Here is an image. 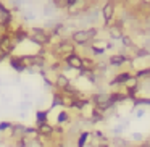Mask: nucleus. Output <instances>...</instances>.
Segmentation results:
<instances>
[{
	"label": "nucleus",
	"instance_id": "nucleus-20",
	"mask_svg": "<svg viewBox=\"0 0 150 147\" xmlns=\"http://www.w3.org/2000/svg\"><path fill=\"white\" fill-rule=\"evenodd\" d=\"M66 120H68V113H66V111H63V113L58 116V123H63V121H66Z\"/></svg>",
	"mask_w": 150,
	"mask_h": 147
},
{
	"label": "nucleus",
	"instance_id": "nucleus-19",
	"mask_svg": "<svg viewBox=\"0 0 150 147\" xmlns=\"http://www.w3.org/2000/svg\"><path fill=\"white\" fill-rule=\"evenodd\" d=\"M53 10H55L53 7H50V5H47V7H44V15H47V16H50V15L53 13Z\"/></svg>",
	"mask_w": 150,
	"mask_h": 147
},
{
	"label": "nucleus",
	"instance_id": "nucleus-2",
	"mask_svg": "<svg viewBox=\"0 0 150 147\" xmlns=\"http://www.w3.org/2000/svg\"><path fill=\"white\" fill-rule=\"evenodd\" d=\"M15 49V42L10 37V34H0V50L5 52L7 55H10Z\"/></svg>",
	"mask_w": 150,
	"mask_h": 147
},
{
	"label": "nucleus",
	"instance_id": "nucleus-13",
	"mask_svg": "<svg viewBox=\"0 0 150 147\" xmlns=\"http://www.w3.org/2000/svg\"><path fill=\"white\" fill-rule=\"evenodd\" d=\"M110 36L113 37V39H121L123 34H121V31L118 26H113V28H110Z\"/></svg>",
	"mask_w": 150,
	"mask_h": 147
},
{
	"label": "nucleus",
	"instance_id": "nucleus-23",
	"mask_svg": "<svg viewBox=\"0 0 150 147\" xmlns=\"http://www.w3.org/2000/svg\"><path fill=\"white\" fill-rule=\"evenodd\" d=\"M121 39H123V42H124V45H126V47H131V44H132V42H131V39H129V37L123 36Z\"/></svg>",
	"mask_w": 150,
	"mask_h": 147
},
{
	"label": "nucleus",
	"instance_id": "nucleus-5",
	"mask_svg": "<svg viewBox=\"0 0 150 147\" xmlns=\"http://www.w3.org/2000/svg\"><path fill=\"white\" fill-rule=\"evenodd\" d=\"M66 65L69 66V68H74V70H82V58L79 55H76V53H73V55L66 57Z\"/></svg>",
	"mask_w": 150,
	"mask_h": 147
},
{
	"label": "nucleus",
	"instance_id": "nucleus-15",
	"mask_svg": "<svg viewBox=\"0 0 150 147\" xmlns=\"http://www.w3.org/2000/svg\"><path fill=\"white\" fill-rule=\"evenodd\" d=\"M53 8H65L68 7V0H55V2H52Z\"/></svg>",
	"mask_w": 150,
	"mask_h": 147
},
{
	"label": "nucleus",
	"instance_id": "nucleus-26",
	"mask_svg": "<svg viewBox=\"0 0 150 147\" xmlns=\"http://www.w3.org/2000/svg\"><path fill=\"white\" fill-rule=\"evenodd\" d=\"M149 147H150V146H149Z\"/></svg>",
	"mask_w": 150,
	"mask_h": 147
},
{
	"label": "nucleus",
	"instance_id": "nucleus-16",
	"mask_svg": "<svg viewBox=\"0 0 150 147\" xmlns=\"http://www.w3.org/2000/svg\"><path fill=\"white\" fill-rule=\"evenodd\" d=\"M113 146L115 147H127V142L124 139H121V137H115V139H113Z\"/></svg>",
	"mask_w": 150,
	"mask_h": 147
},
{
	"label": "nucleus",
	"instance_id": "nucleus-11",
	"mask_svg": "<svg viewBox=\"0 0 150 147\" xmlns=\"http://www.w3.org/2000/svg\"><path fill=\"white\" fill-rule=\"evenodd\" d=\"M13 37H15V40L21 42V40L28 39V37H29V34H28L24 29H16V31H15V34H13Z\"/></svg>",
	"mask_w": 150,
	"mask_h": 147
},
{
	"label": "nucleus",
	"instance_id": "nucleus-21",
	"mask_svg": "<svg viewBox=\"0 0 150 147\" xmlns=\"http://www.w3.org/2000/svg\"><path fill=\"white\" fill-rule=\"evenodd\" d=\"M33 20H34V15L31 11H26L24 13V21H33Z\"/></svg>",
	"mask_w": 150,
	"mask_h": 147
},
{
	"label": "nucleus",
	"instance_id": "nucleus-24",
	"mask_svg": "<svg viewBox=\"0 0 150 147\" xmlns=\"http://www.w3.org/2000/svg\"><path fill=\"white\" fill-rule=\"evenodd\" d=\"M145 75H150V70H142V71L137 73V76H139V78H140V76H145Z\"/></svg>",
	"mask_w": 150,
	"mask_h": 147
},
{
	"label": "nucleus",
	"instance_id": "nucleus-17",
	"mask_svg": "<svg viewBox=\"0 0 150 147\" xmlns=\"http://www.w3.org/2000/svg\"><path fill=\"white\" fill-rule=\"evenodd\" d=\"M52 105L55 107V105H63V97L60 94H55L53 95V100H52Z\"/></svg>",
	"mask_w": 150,
	"mask_h": 147
},
{
	"label": "nucleus",
	"instance_id": "nucleus-10",
	"mask_svg": "<svg viewBox=\"0 0 150 147\" xmlns=\"http://www.w3.org/2000/svg\"><path fill=\"white\" fill-rule=\"evenodd\" d=\"M55 86H57V87H60V89H65L66 86H69V79L66 78L65 75H58V76H57V79H55Z\"/></svg>",
	"mask_w": 150,
	"mask_h": 147
},
{
	"label": "nucleus",
	"instance_id": "nucleus-18",
	"mask_svg": "<svg viewBox=\"0 0 150 147\" xmlns=\"http://www.w3.org/2000/svg\"><path fill=\"white\" fill-rule=\"evenodd\" d=\"M45 116H47V113H44V111H39V113H37V124L47 123V121H45Z\"/></svg>",
	"mask_w": 150,
	"mask_h": 147
},
{
	"label": "nucleus",
	"instance_id": "nucleus-6",
	"mask_svg": "<svg viewBox=\"0 0 150 147\" xmlns=\"http://www.w3.org/2000/svg\"><path fill=\"white\" fill-rule=\"evenodd\" d=\"M73 40H74L76 44H79V45H84V44L89 40V34H87V31H84V29L74 31V33H73Z\"/></svg>",
	"mask_w": 150,
	"mask_h": 147
},
{
	"label": "nucleus",
	"instance_id": "nucleus-25",
	"mask_svg": "<svg viewBox=\"0 0 150 147\" xmlns=\"http://www.w3.org/2000/svg\"><path fill=\"white\" fill-rule=\"evenodd\" d=\"M5 128H11V124L7 123V121H4V123L0 124V129H5Z\"/></svg>",
	"mask_w": 150,
	"mask_h": 147
},
{
	"label": "nucleus",
	"instance_id": "nucleus-22",
	"mask_svg": "<svg viewBox=\"0 0 150 147\" xmlns=\"http://www.w3.org/2000/svg\"><path fill=\"white\" fill-rule=\"evenodd\" d=\"M86 139H87V134H81V137H79V147H82L84 146V142H86Z\"/></svg>",
	"mask_w": 150,
	"mask_h": 147
},
{
	"label": "nucleus",
	"instance_id": "nucleus-8",
	"mask_svg": "<svg viewBox=\"0 0 150 147\" xmlns=\"http://www.w3.org/2000/svg\"><path fill=\"white\" fill-rule=\"evenodd\" d=\"M10 63H11V66H13L16 71H24L26 70V65H24V62H23V57H18V58H11L10 60Z\"/></svg>",
	"mask_w": 150,
	"mask_h": 147
},
{
	"label": "nucleus",
	"instance_id": "nucleus-1",
	"mask_svg": "<svg viewBox=\"0 0 150 147\" xmlns=\"http://www.w3.org/2000/svg\"><path fill=\"white\" fill-rule=\"evenodd\" d=\"M28 39H29L31 42L37 44V45H47V44L50 42V34L47 33L44 28H34Z\"/></svg>",
	"mask_w": 150,
	"mask_h": 147
},
{
	"label": "nucleus",
	"instance_id": "nucleus-9",
	"mask_svg": "<svg viewBox=\"0 0 150 147\" xmlns=\"http://www.w3.org/2000/svg\"><path fill=\"white\" fill-rule=\"evenodd\" d=\"M113 11H115V7H113V4H111V2H110V4H105L103 10H102L105 21H110V20H111V16H113Z\"/></svg>",
	"mask_w": 150,
	"mask_h": 147
},
{
	"label": "nucleus",
	"instance_id": "nucleus-12",
	"mask_svg": "<svg viewBox=\"0 0 150 147\" xmlns=\"http://www.w3.org/2000/svg\"><path fill=\"white\" fill-rule=\"evenodd\" d=\"M131 79V76H129V73H123V75H120V76H116V78L111 81V84H118V82H127Z\"/></svg>",
	"mask_w": 150,
	"mask_h": 147
},
{
	"label": "nucleus",
	"instance_id": "nucleus-4",
	"mask_svg": "<svg viewBox=\"0 0 150 147\" xmlns=\"http://www.w3.org/2000/svg\"><path fill=\"white\" fill-rule=\"evenodd\" d=\"M94 102L102 108V111H103L105 108H108V107L111 105V102H110V95H107V94H97V95H94Z\"/></svg>",
	"mask_w": 150,
	"mask_h": 147
},
{
	"label": "nucleus",
	"instance_id": "nucleus-7",
	"mask_svg": "<svg viewBox=\"0 0 150 147\" xmlns=\"http://www.w3.org/2000/svg\"><path fill=\"white\" fill-rule=\"evenodd\" d=\"M53 134V128L49 123H42L39 124V129H37V136H44V137H50Z\"/></svg>",
	"mask_w": 150,
	"mask_h": 147
},
{
	"label": "nucleus",
	"instance_id": "nucleus-3",
	"mask_svg": "<svg viewBox=\"0 0 150 147\" xmlns=\"http://www.w3.org/2000/svg\"><path fill=\"white\" fill-rule=\"evenodd\" d=\"M55 53L58 57H63V58H66V57H69V55H73L74 53V45H71L69 42H62V44H58V45L55 47Z\"/></svg>",
	"mask_w": 150,
	"mask_h": 147
},
{
	"label": "nucleus",
	"instance_id": "nucleus-14",
	"mask_svg": "<svg viewBox=\"0 0 150 147\" xmlns=\"http://www.w3.org/2000/svg\"><path fill=\"white\" fill-rule=\"evenodd\" d=\"M126 62V58H124L123 55H113L110 58V63L111 65H121V63H124Z\"/></svg>",
	"mask_w": 150,
	"mask_h": 147
}]
</instances>
